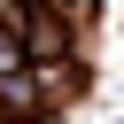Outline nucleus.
I'll return each instance as SVG.
<instances>
[{
  "instance_id": "1",
  "label": "nucleus",
  "mask_w": 124,
  "mask_h": 124,
  "mask_svg": "<svg viewBox=\"0 0 124 124\" xmlns=\"http://www.w3.org/2000/svg\"><path fill=\"white\" fill-rule=\"evenodd\" d=\"M0 70H16V39H0Z\"/></svg>"
}]
</instances>
